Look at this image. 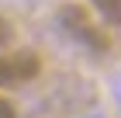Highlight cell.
<instances>
[{
    "instance_id": "1",
    "label": "cell",
    "mask_w": 121,
    "mask_h": 118,
    "mask_svg": "<svg viewBox=\"0 0 121 118\" xmlns=\"http://www.w3.org/2000/svg\"><path fill=\"white\" fill-rule=\"evenodd\" d=\"M59 21H62V28L76 38V42L90 45L93 52H107V49H111V38H107V31H104V28L97 24V21H93L90 14L80 7V4H62V10H59Z\"/></svg>"
},
{
    "instance_id": "2",
    "label": "cell",
    "mask_w": 121,
    "mask_h": 118,
    "mask_svg": "<svg viewBox=\"0 0 121 118\" xmlns=\"http://www.w3.org/2000/svg\"><path fill=\"white\" fill-rule=\"evenodd\" d=\"M42 70V59L31 49H21V52H0V87H17V83H28L38 76Z\"/></svg>"
},
{
    "instance_id": "3",
    "label": "cell",
    "mask_w": 121,
    "mask_h": 118,
    "mask_svg": "<svg viewBox=\"0 0 121 118\" xmlns=\"http://www.w3.org/2000/svg\"><path fill=\"white\" fill-rule=\"evenodd\" d=\"M93 7H97V14H100L107 24H118L121 28V0H90Z\"/></svg>"
},
{
    "instance_id": "4",
    "label": "cell",
    "mask_w": 121,
    "mask_h": 118,
    "mask_svg": "<svg viewBox=\"0 0 121 118\" xmlns=\"http://www.w3.org/2000/svg\"><path fill=\"white\" fill-rule=\"evenodd\" d=\"M10 42H14V28H10V21L4 18V14H0V49L10 45Z\"/></svg>"
},
{
    "instance_id": "5",
    "label": "cell",
    "mask_w": 121,
    "mask_h": 118,
    "mask_svg": "<svg viewBox=\"0 0 121 118\" xmlns=\"http://www.w3.org/2000/svg\"><path fill=\"white\" fill-rule=\"evenodd\" d=\"M0 118H17V111H14V104L7 97H0Z\"/></svg>"
}]
</instances>
